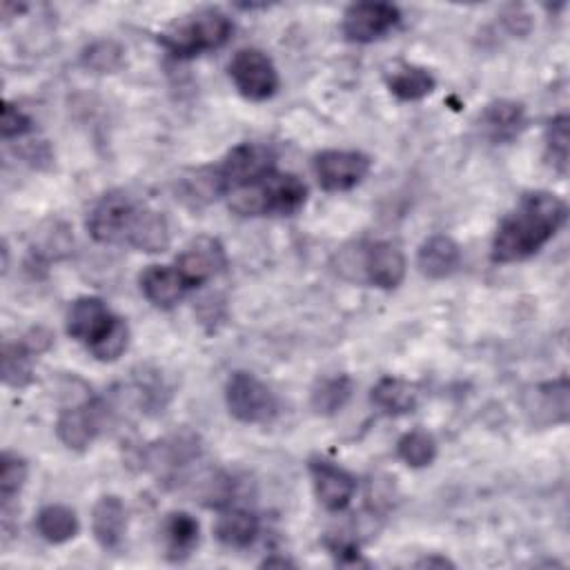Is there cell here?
<instances>
[{"instance_id": "cell-1", "label": "cell", "mask_w": 570, "mask_h": 570, "mask_svg": "<svg viewBox=\"0 0 570 570\" xmlns=\"http://www.w3.org/2000/svg\"><path fill=\"white\" fill-rule=\"evenodd\" d=\"M87 232L102 245H127L156 254L169 247L167 218L125 191H109L87 214Z\"/></svg>"}, {"instance_id": "cell-2", "label": "cell", "mask_w": 570, "mask_h": 570, "mask_svg": "<svg viewBox=\"0 0 570 570\" xmlns=\"http://www.w3.org/2000/svg\"><path fill=\"white\" fill-rule=\"evenodd\" d=\"M566 203L550 191H530L499 223L490 256L494 263H519L534 256L566 223Z\"/></svg>"}, {"instance_id": "cell-3", "label": "cell", "mask_w": 570, "mask_h": 570, "mask_svg": "<svg viewBox=\"0 0 570 570\" xmlns=\"http://www.w3.org/2000/svg\"><path fill=\"white\" fill-rule=\"evenodd\" d=\"M229 209L240 216H265L296 214L307 200L305 183L294 174L272 171L258 183L238 187L227 194Z\"/></svg>"}, {"instance_id": "cell-4", "label": "cell", "mask_w": 570, "mask_h": 570, "mask_svg": "<svg viewBox=\"0 0 570 570\" xmlns=\"http://www.w3.org/2000/svg\"><path fill=\"white\" fill-rule=\"evenodd\" d=\"M234 31L232 20L220 9H200L185 22L165 31L158 40L174 58H194L223 47Z\"/></svg>"}, {"instance_id": "cell-5", "label": "cell", "mask_w": 570, "mask_h": 570, "mask_svg": "<svg viewBox=\"0 0 570 570\" xmlns=\"http://www.w3.org/2000/svg\"><path fill=\"white\" fill-rule=\"evenodd\" d=\"M225 403L240 423H269L278 412L274 392L249 372H234L225 385Z\"/></svg>"}, {"instance_id": "cell-6", "label": "cell", "mask_w": 570, "mask_h": 570, "mask_svg": "<svg viewBox=\"0 0 570 570\" xmlns=\"http://www.w3.org/2000/svg\"><path fill=\"white\" fill-rule=\"evenodd\" d=\"M216 167L223 194H229L238 187L252 185L276 171V154L261 142H240L236 145Z\"/></svg>"}, {"instance_id": "cell-7", "label": "cell", "mask_w": 570, "mask_h": 570, "mask_svg": "<svg viewBox=\"0 0 570 570\" xmlns=\"http://www.w3.org/2000/svg\"><path fill=\"white\" fill-rule=\"evenodd\" d=\"M229 78L247 100H267L278 91V71L261 49H240L229 62Z\"/></svg>"}, {"instance_id": "cell-8", "label": "cell", "mask_w": 570, "mask_h": 570, "mask_svg": "<svg viewBox=\"0 0 570 570\" xmlns=\"http://www.w3.org/2000/svg\"><path fill=\"white\" fill-rule=\"evenodd\" d=\"M370 156L352 149H327L314 158V174L323 189L347 191L370 174Z\"/></svg>"}, {"instance_id": "cell-9", "label": "cell", "mask_w": 570, "mask_h": 570, "mask_svg": "<svg viewBox=\"0 0 570 570\" xmlns=\"http://www.w3.org/2000/svg\"><path fill=\"white\" fill-rule=\"evenodd\" d=\"M399 22L401 11L390 2H356L343 13V36L352 42H374Z\"/></svg>"}, {"instance_id": "cell-10", "label": "cell", "mask_w": 570, "mask_h": 570, "mask_svg": "<svg viewBox=\"0 0 570 570\" xmlns=\"http://www.w3.org/2000/svg\"><path fill=\"white\" fill-rule=\"evenodd\" d=\"M174 265L185 278V283L189 285V289H194L198 285H205L214 276H218L227 265V256L223 245L216 238L200 236L180 252Z\"/></svg>"}, {"instance_id": "cell-11", "label": "cell", "mask_w": 570, "mask_h": 570, "mask_svg": "<svg viewBox=\"0 0 570 570\" xmlns=\"http://www.w3.org/2000/svg\"><path fill=\"white\" fill-rule=\"evenodd\" d=\"M116 316L109 312V307L98 296H80L71 303L67 312V334L76 338L78 343L87 345V350L98 343L109 327L114 325Z\"/></svg>"}, {"instance_id": "cell-12", "label": "cell", "mask_w": 570, "mask_h": 570, "mask_svg": "<svg viewBox=\"0 0 570 570\" xmlns=\"http://www.w3.org/2000/svg\"><path fill=\"white\" fill-rule=\"evenodd\" d=\"M102 425V405L100 403H78L60 410L56 419V436L69 450L82 452L91 445Z\"/></svg>"}, {"instance_id": "cell-13", "label": "cell", "mask_w": 570, "mask_h": 570, "mask_svg": "<svg viewBox=\"0 0 570 570\" xmlns=\"http://www.w3.org/2000/svg\"><path fill=\"white\" fill-rule=\"evenodd\" d=\"M309 474H312L316 499L330 512L345 510L354 499L356 481L345 468L325 459H314L309 463Z\"/></svg>"}, {"instance_id": "cell-14", "label": "cell", "mask_w": 570, "mask_h": 570, "mask_svg": "<svg viewBox=\"0 0 570 570\" xmlns=\"http://www.w3.org/2000/svg\"><path fill=\"white\" fill-rule=\"evenodd\" d=\"M363 272L367 283L381 289H394L405 278V256L399 245L390 240H376L367 245L363 254Z\"/></svg>"}, {"instance_id": "cell-15", "label": "cell", "mask_w": 570, "mask_h": 570, "mask_svg": "<svg viewBox=\"0 0 570 570\" xmlns=\"http://www.w3.org/2000/svg\"><path fill=\"white\" fill-rule=\"evenodd\" d=\"M200 454L198 439L191 434H174L149 448L147 461L163 479H174Z\"/></svg>"}, {"instance_id": "cell-16", "label": "cell", "mask_w": 570, "mask_h": 570, "mask_svg": "<svg viewBox=\"0 0 570 570\" xmlns=\"http://www.w3.org/2000/svg\"><path fill=\"white\" fill-rule=\"evenodd\" d=\"M568 407H570V401H568L566 376L541 383L525 396V412L534 423H541V425L563 423L568 419Z\"/></svg>"}, {"instance_id": "cell-17", "label": "cell", "mask_w": 570, "mask_h": 570, "mask_svg": "<svg viewBox=\"0 0 570 570\" xmlns=\"http://www.w3.org/2000/svg\"><path fill=\"white\" fill-rule=\"evenodd\" d=\"M140 292L151 305L169 309L189 292V285L176 265H149L140 274Z\"/></svg>"}, {"instance_id": "cell-18", "label": "cell", "mask_w": 570, "mask_h": 570, "mask_svg": "<svg viewBox=\"0 0 570 570\" xmlns=\"http://www.w3.org/2000/svg\"><path fill=\"white\" fill-rule=\"evenodd\" d=\"M525 109L514 100H494L481 114V131L492 142H510L525 129Z\"/></svg>"}, {"instance_id": "cell-19", "label": "cell", "mask_w": 570, "mask_h": 570, "mask_svg": "<svg viewBox=\"0 0 570 570\" xmlns=\"http://www.w3.org/2000/svg\"><path fill=\"white\" fill-rule=\"evenodd\" d=\"M127 530V508L120 497L116 494H105L96 501L91 510V532L100 548L105 550H116Z\"/></svg>"}, {"instance_id": "cell-20", "label": "cell", "mask_w": 570, "mask_h": 570, "mask_svg": "<svg viewBox=\"0 0 570 570\" xmlns=\"http://www.w3.org/2000/svg\"><path fill=\"white\" fill-rule=\"evenodd\" d=\"M419 272L432 281H441L452 276L461 265V249L454 238L445 234L430 236L416 254Z\"/></svg>"}, {"instance_id": "cell-21", "label": "cell", "mask_w": 570, "mask_h": 570, "mask_svg": "<svg viewBox=\"0 0 570 570\" xmlns=\"http://www.w3.org/2000/svg\"><path fill=\"white\" fill-rule=\"evenodd\" d=\"M200 525L189 512H169L163 523L165 554L171 561H185L198 546Z\"/></svg>"}, {"instance_id": "cell-22", "label": "cell", "mask_w": 570, "mask_h": 570, "mask_svg": "<svg viewBox=\"0 0 570 570\" xmlns=\"http://www.w3.org/2000/svg\"><path fill=\"white\" fill-rule=\"evenodd\" d=\"M372 403L390 416H401L407 414L416 407L419 403V392L414 387V383L399 379V376H383L370 394Z\"/></svg>"}, {"instance_id": "cell-23", "label": "cell", "mask_w": 570, "mask_h": 570, "mask_svg": "<svg viewBox=\"0 0 570 570\" xmlns=\"http://www.w3.org/2000/svg\"><path fill=\"white\" fill-rule=\"evenodd\" d=\"M261 530L258 517L245 508H229L225 510L216 525H214V534L223 546L229 548H247L256 541Z\"/></svg>"}, {"instance_id": "cell-24", "label": "cell", "mask_w": 570, "mask_h": 570, "mask_svg": "<svg viewBox=\"0 0 570 570\" xmlns=\"http://www.w3.org/2000/svg\"><path fill=\"white\" fill-rule=\"evenodd\" d=\"M436 87L434 76L416 65H399L387 73V89L399 98V100H421L430 96Z\"/></svg>"}, {"instance_id": "cell-25", "label": "cell", "mask_w": 570, "mask_h": 570, "mask_svg": "<svg viewBox=\"0 0 570 570\" xmlns=\"http://www.w3.org/2000/svg\"><path fill=\"white\" fill-rule=\"evenodd\" d=\"M352 390H354V383L347 374L325 376L312 387V396H309L312 410L316 414L332 416V414L341 412L347 405V401L352 396Z\"/></svg>"}, {"instance_id": "cell-26", "label": "cell", "mask_w": 570, "mask_h": 570, "mask_svg": "<svg viewBox=\"0 0 570 570\" xmlns=\"http://www.w3.org/2000/svg\"><path fill=\"white\" fill-rule=\"evenodd\" d=\"M36 528H38V534L45 541L65 543V541H69L78 534L80 523H78V517L71 508L60 505V503H51V505H45L38 512Z\"/></svg>"}, {"instance_id": "cell-27", "label": "cell", "mask_w": 570, "mask_h": 570, "mask_svg": "<svg viewBox=\"0 0 570 570\" xmlns=\"http://www.w3.org/2000/svg\"><path fill=\"white\" fill-rule=\"evenodd\" d=\"M178 196L191 207L207 205L214 198L223 196V187L216 176V167H200V169H194L187 176H183L178 180Z\"/></svg>"}, {"instance_id": "cell-28", "label": "cell", "mask_w": 570, "mask_h": 570, "mask_svg": "<svg viewBox=\"0 0 570 570\" xmlns=\"http://www.w3.org/2000/svg\"><path fill=\"white\" fill-rule=\"evenodd\" d=\"M396 456L410 468H425L436 456V441L425 430L405 432L396 443Z\"/></svg>"}, {"instance_id": "cell-29", "label": "cell", "mask_w": 570, "mask_h": 570, "mask_svg": "<svg viewBox=\"0 0 570 570\" xmlns=\"http://www.w3.org/2000/svg\"><path fill=\"white\" fill-rule=\"evenodd\" d=\"M125 58V49L111 40V38H100L89 42L82 53H80V62L85 69L94 71V73H111L122 65Z\"/></svg>"}, {"instance_id": "cell-30", "label": "cell", "mask_w": 570, "mask_h": 570, "mask_svg": "<svg viewBox=\"0 0 570 570\" xmlns=\"http://www.w3.org/2000/svg\"><path fill=\"white\" fill-rule=\"evenodd\" d=\"M33 354L20 343H4L2 347V381L9 387H24L31 383Z\"/></svg>"}, {"instance_id": "cell-31", "label": "cell", "mask_w": 570, "mask_h": 570, "mask_svg": "<svg viewBox=\"0 0 570 570\" xmlns=\"http://www.w3.org/2000/svg\"><path fill=\"white\" fill-rule=\"evenodd\" d=\"M29 468L27 461L20 459L18 454L4 452L0 459V499H2V508L11 505V501L20 494L24 481H27Z\"/></svg>"}, {"instance_id": "cell-32", "label": "cell", "mask_w": 570, "mask_h": 570, "mask_svg": "<svg viewBox=\"0 0 570 570\" xmlns=\"http://www.w3.org/2000/svg\"><path fill=\"white\" fill-rule=\"evenodd\" d=\"M546 149L552 167L566 174L568 167V116L559 114L546 129Z\"/></svg>"}, {"instance_id": "cell-33", "label": "cell", "mask_w": 570, "mask_h": 570, "mask_svg": "<svg viewBox=\"0 0 570 570\" xmlns=\"http://www.w3.org/2000/svg\"><path fill=\"white\" fill-rule=\"evenodd\" d=\"M129 345V327L122 318L116 316L114 325L109 327V332L89 347V352L98 358V361H116Z\"/></svg>"}, {"instance_id": "cell-34", "label": "cell", "mask_w": 570, "mask_h": 570, "mask_svg": "<svg viewBox=\"0 0 570 570\" xmlns=\"http://www.w3.org/2000/svg\"><path fill=\"white\" fill-rule=\"evenodd\" d=\"M0 129H2V138H20L33 129V122L20 107H16L13 102L7 100L2 105Z\"/></svg>"}, {"instance_id": "cell-35", "label": "cell", "mask_w": 570, "mask_h": 570, "mask_svg": "<svg viewBox=\"0 0 570 570\" xmlns=\"http://www.w3.org/2000/svg\"><path fill=\"white\" fill-rule=\"evenodd\" d=\"M51 341H53V336H51V332L45 330V327H31V330L20 338V343H22L33 356H38V354H42L45 350H49V347H51Z\"/></svg>"}, {"instance_id": "cell-36", "label": "cell", "mask_w": 570, "mask_h": 570, "mask_svg": "<svg viewBox=\"0 0 570 570\" xmlns=\"http://www.w3.org/2000/svg\"><path fill=\"white\" fill-rule=\"evenodd\" d=\"M416 566H441V568H445V566H452V561L450 559H445V557H423L421 561H416Z\"/></svg>"}, {"instance_id": "cell-37", "label": "cell", "mask_w": 570, "mask_h": 570, "mask_svg": "<svg viewBox=\"0 0 570 570\" xmlns=\"http://www.w3.org/2000/svg\"><path fill=\"white\" fill-rule=\"evenodd\" d=\"M261 566H265V568H272V566H294V563H292L289 559H283V557H281V559H276V557H267V559H265Z\"/></svg>"}]
</instances>
